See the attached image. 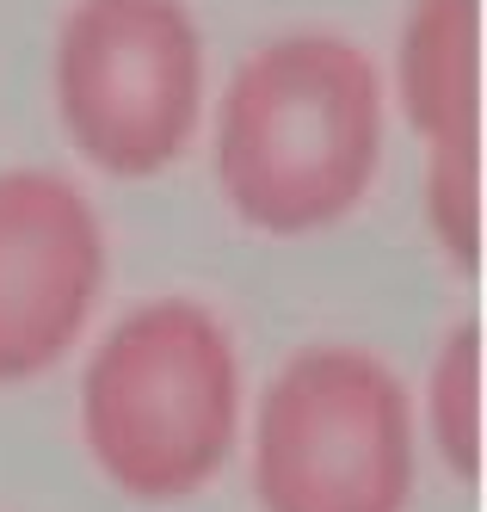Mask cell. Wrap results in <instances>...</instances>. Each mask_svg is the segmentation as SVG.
Returning a JSON list of instances; mask_svg holds the SVG:
<instances>
[{
  "label": "cell",
  "mask_w": 487,
  "mask_h": 512,
  "mask_svg": "<svg viewBox=\"0 0 487 512\" xmlns=\"http://www.w3.org/2000/svg\"><path fill=\"white\" fill-rule=\"evenodd\" d=\"M389 142V87L340 31L259 44L216 99V186L253 235L303 241L370 198Z\"/></svg>",
  "instance_id": "6da1fadb"
},
{
  "label": "cell",
  "mask_w": 487,
  "mask_h": 512,
  "mask_svg": "<svg viewBox=\"0 0 487 512\" xmlns=\"http://www.w3.org/2000/svg\"><path fill=\"white\" fill-rule=\"evenodd\" d=\"M247 383L222 315L198 297H148L81 364V438L118 494L192 500L241 445Z\"/></svg>",
  "instance_id": "7a4b0ae2"
},
{
  "label": "cell",
  "mask_w": 487,
  "mask_h": 512,
  "mask_svg": "<svg viewBox=\"0 0 487 512\" xmlns=\"http://www.w3.org/2000/svg\"><path fill=\"white\" fill-rule=\"evenodd\" d=\"M420 420L407 383L370 346L290 352L253 414L259 512H407Z\"/></svg>",
  "instance_id": "3957f363"
},
{
  "label": "cell",
  "mask_w": 487,
  "mask_h": 512,
  "mask_svg": "<svg viewBox=\"0 0 487 512\" xmlns=\"http://www.w3.org/2000/svg\"><path fill=\"white\" fill-rule=\"evenodd\" d=\"M50 99L68 149L105 179L185 161L210 112V50L185 0H74L56 25Z\"/></svg>",
  "instance_id": "277c9868"
},
{
  "label": "cell",
  "mask_w": 487,
  "mask_h": 512,
  "mask_svg": "<svg viewBox=\"0 0 487 512\" xmlns=\"http://www.w3.org/2000/svg\"><path fill=\"white\" fill-rule=\"evenodd\" d=\"M111 241L93 198L50 167H0V389L50 377L99 315Z\"/></svg>",
  "instance_id": "5b68a950"
},
{
  "label": "cell",
  "mask_w": 487,
  "mask_h": 512,
  "mask_svg": "<svg viewBox=\"0 0 487 512\" xmlns=\"http://www.w3.org/2000/svg\"><path fill=\"white\" fill-rule=\"evenodd\" d=\"M487 7L414 0L395 44V99L426 155L487 142Z\"/></svg>",
  "instance_id": "8992f818"
},
{
  "label": "cell",
  "mask_w": 487,
  "mask_h": 512,
  "mask_svg": "<svg viewBox=\"0 0 487 512\" xmlns=\"http://www.w3.org/2000/svg\"><path fill=\"white\" fill-rule=\"evenodd\" d=\"M481 383H487V358H481V321H463L444 334L432 377H426V432L444 457V469L463 475V482H481V451H487V420H481Z\"/></svg>",
  "instance_id": "52a82bcc"
},
{
  "label": "cell",
  "mask_w": 487,
  "mask_h": 512,
  "mask_svg": "<svg viewBox=\"0 0 487 512\" xmlns=\"http://www.w3.org/2000/svg\"><path fill=\"white\" fill-rule=\"evenodd\" d=\"M426 229L444 266L475 278L487 253V142L426 155Z\"/></svg>",
  "instance_id": "ba28073f"
}]
</instances>
